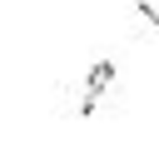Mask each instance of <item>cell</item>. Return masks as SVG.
Masks as SVG:
<instances>
[{"label": "cell", "mask_w": 159, "mask_h": 159, "mask_svg": "<svg viewBox=\"0 0 159 159\" xmlns=\"http://www.w3.org/2000/svg\"><path fill=\"white\" fill-rule=\"evenodd\" d=\"M134 5H139V15H144L149 25H159V0H134Z\"/></svg>", "instance_id": "2"}, {"label": "cell", "mask_w": 159, "mask_h": 159, "mask_svg": "<svg viewBox=\"0 0 159 159\" xmlns=\"http://www.w3.org/2000/svg\"><path fill=\"white\" fill-rule=\"evenodd\" d=\"M109 84H114V65H109V60L89 65V75H84V99H80V114H89V109H94V99H99Z\"/></svg>", "instance_id": "1"}]
</instances>
